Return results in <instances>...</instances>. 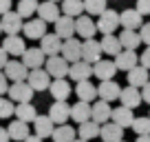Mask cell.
<instances>
[{"mask_svg": "<svg viewBox=\"0 0 150 142\" xmlns=\"http://www.w3.org/2000/svg\"><path fill=\"white\" fill-rule=\"evenodd\" d=\"M84 2V11H86V16H102L104 11L108 9L106 7V0H82Z\"/></svg>", "mask_w": 150, "mask_h": 142, "instance_id": "cell-38", "label": "cell"}, {"mask_svg": "<svg viewBox=\"0 0 150 142\" xmlns=\"http://www.w3.org/2000/svg\"><path fill=\"white\" fill-rule=\"evenodd\" d=\"M75 93L80 98V102H93L97 98V87L93 85L91 80H84V82H75Z\"/></svg>", "mask_w": 150, "mask_h": 142, "instance_id": "cell-25", "label": "cell"}, {"mask_svg": "<svg viewBox=\"0 0 150 142\" xmlns=\"http://www.w3.org/2000/svg\"><path fill=\"white\" fill-rule=\"evenodd\" d=\"M139 65L144 69H150V47H146V51L139 56Z\"/></svg>", "mask_w": 150, "mask_h": 142, "instance_id": "cell-44", "label": "cell"}, {"mask_svg": "<svg viewBox=\"0 0 150 142\" xmlns=\"http://www.w3.org/2000/svg\"><path fill=\"white\" fill-rule=\"evenodd\" d=\"M73 142H86V140H80V138H75V140Z\"/></svg>", "mask_w": 150, "mask_h": 142, "instance_id": "cell-53", "label": "cell"}, {"mask_svg": "<svg viewBox=\"0 0 150 142\" xmlns=\"http://www.w3.org/2000/svg\"><path fill=\"white\" fill-rule=\"evenodd\" d=\"M141 102L150 104V82H146V85L141 87Z\"/></svg>", "mask_w": 150, "mask_h": 142, "instance_id": "cell-46", "label": "cell"}, {"mask_svg": "<svg viewBox=\"0 0 150 142\" xmlns=\"http://www.w3.org/2000/svg\"><path fill=\"white\" fill-rule=\"evenodd\" d=\"M102 47H99V40H95V38H88V40H84L82 42V60L86 62V65H91L93 67L97 60H102Z\"/></svg>", "mask_w": 150, "mask_h": 142, "instance_id": "cell-5", "label": "cell"}, {"mask_svg": "<svg viewBox=\"0 0 150 142\" xmlns=\"http://www.w3.org/2000/svg\"><path fill=\"white\" fill-rule=\"evenodd\" d=\"M75 33L80 36V38L88 40V38H95V33H97V24L91 16H77L75 18Z\"/></svg>", "mask_w": 150, "mask_h": 142, "instance_id": "cell-9", "label": "cell"}, {"mask_svg": "<svg viewBox=\"0 0 150 142\" xmlns=\"http://www.w3.org/2000/svg\"><path fill=\"white\" fill-rule=\"evenodd\" d=\"M0 33H2V27H0Z\"/></svg>", "mask_w": 150, "mask_h": 142, "instance_id": "cell-54", "label": "cell"}, {"mask_svg": "<svg viewBox=\"0 0 150 142\" xmlns=\"http://www.w3.org/2000/svg\"><path fill=\"white\" fill-rule=\"evenodd\" d=\"M99 127L102 124H97V122H93V120H86V122H82L80 127H77V133H80V140H93V138H97L99 136Z\"/></svg>", "mask_w": 150, "mask_h": 142, "instance_id": "cell-36", "label": "cell"}, {"mask_svg": "<svg viewBox=\"0 0 150 142\" xmlns=\"http://www.w3.org/2000/svg\"><path fill=\"white\" fill-rule=\"evenodd\" d=\"M119 100H122V107H128V109H137L141 104V91L135 89V87H126L119 93Z\"/></svg>", "mask_w": 150, "mask_h": 142, "instance_id": "cell-29", "label": "cell"}, {"mask_svg": "<svg viewBox=\"0 0 150 142\" xmlns=\"http://www.w3.org/2000/svg\"><path fill=\"white\" fill-rule=\"evenodd\" d=\"M47 62V56L40 51V47H27L22 53V65L27 67L29 71L31 69H42V65Z\"/></svg>", "mask_w": 150, "mask_h": 142, "instance_id": "cell-8", "label": "cell"}, {"mask_svg": "<svg viewBox=\"0 0 150 142\" xmlns=\"http://www.w3.org/2000/svg\"><path fill=\"white\" fill-rule=\"evenodd\" d=\"M22 33H24V40H40L47 36V22L40 18H33V20H27L22 24Z\"/></svg>", "mask_w": 150, "mask_h": 142, "instance_id": "cell-7", "label": "cell"}, {"mask_svg": "<svg viewBox=\"0 0 150 142\" xmlns=\"http://www.w3.org/2000/svg\"><path fill=\"white\" fill-rule=\"evenodd\" d=\"M126 76H128V87H135V89H141L146 82H150V73H148V69H144L141 65H137L135 69H130Z\"/></svg>", "mask_w": 150, "mask_h": 142, "instance_id": "cell-26", "label": "cell"}, {"mask_svg": "<svg viewBox=\"0 0 150 142\" xmlns=\"http://www.w3.org/2000/svg\"><path fill=\"white\" fill-rule=\"evenodd\" d=\"M2 49L7 51V56H22L27 44H24V38L18 33V36H7L2 42Z\"/></svg>", "mask_w": 150, "mask_h": 142, "instance_id": "cell-27", "label": "cell"}, {"mask_svg": "<svg viewBox=\"0 0 150 142\" xmlns=\"http://www.w3.org/2000/svg\"><path fill=\"white\" fill-rule=\"evenodd\" d=\"M0 27H2V31H5L7 36H18V33L22 31V18H20L16 11H7V14L2 16V20H0Z\"/></svg>", "mask_w": 150, "mask_h": 142, "instance_id": "cell-15", "label": "cell"}, {"mask_svg": "<svg viewBox=\"0 0 150 142\" xmlns=\"http://www.w3.org/2000/svg\"><path fill=\"white\" fill-rule=\"evenodd\" d=\"M53 129H55V124L51 122V118L49 115H38L35 120H33V136H38L40 140H44V138H51Z\"/></svg>", "mask_w": 150, "mask_h": 142, "instance_id": "cell-24", "label": "cell"}, {"mask_svg": "<svg viewBox=\"0 0 150 142\" xmlns=\"http://www.w3.org/2000/svg\"><path fill=\"white\" fill-rule=\"evenodd\" d=\"M49 118H51L53 124H66L71 118V104L69 102H53L49 107Z\"/></svg>", "mask_w": 150, "mask_h": 142, "instance_id": "cell-11", "label": "cell"}, {"mask_svg": "<svg viewBox=\"0 0 150 142\" xmlns=\"http://www.w3.org/2000/svg\"><path fill=\"white\" fill-rule=\"evenodd\" d=\"M119 24L128 31H139V27L144 24V16L137 14V9H124L119 14Z\"/></svg>", "mask_w": 150, "mask_h": 142, "instance_id": "cell-14", "label": "cell"}, {"mask_svg": "<svg viewBox=\"0 0 150 142\" xmlns=\"http://www.w3.org/2000/svg\"><path fill=\"white\" fill-rule=\"evenodd\" d=\"M47 2H55V5H57V2H62V0H47Z\"/></svg>", "mask_w": 150, "mask_h": 142, "instance_id": "cell-52", "label": "cell"}, {"mask_svg": "<svg viewBox=\"0 0 150 142\" xmlns=\"http://www.w3.org/2000/svg\"><path fill=\"white\" fill-rule=\"evenodd\" d=\"M119 93H122V87L115 80H104V82H99V87H97L99 100H104V102H108V104H110L112 100H119Z\"/></svg>", "mask_w": 150, "mask_h": 142, "instance_id": "cell-13", "label": "cell"}, {"mask_svg": "<svg viewBox=\"0 0 150 142\" xmlns=\"http://www.w3.org/2000/svg\"><path fill=\"white\" fill-rule=\"evenodd\" d=\"M60 49H62V40L57 38L55 33H47L44 38H40V51H42L47 58L57 56V53H60Z\"/></svg>", "mask_w": 150, "mask_h": 142, "instance_id": "cell-22", "label": "cell"}, {"mask_svg": "<svg viewBox=\"0 0 150 142\" xmlns=\"http://www.w3.org/2000/svg\"><path fill=\"white\" fill-rule=\"evenodd\" d=\"M115 67H117V71H130V69H135L137 65H139V56H137L135 51H128V49H122V51L115 56Z\"/></svg>", "mask_w": 150, "mask_h": 142, "instance_id": "cell-12", "label": "cell"}, {"mask_svg": "<svg viewBox=\"0 0 150 142\" xmlns=\"http://www.w3.org/2000/svg\"><path fill=\"white\" fill-rule=\"evenodd\" d=\"M0 142H9V133L5 127H0Z\"/></svg>", "mask_w": 150, "mask_h": 142, "instance_id": "cell-49", "label": "cell"}, {"mask_svg": "<svg viewBox=\"0 0 150 142\" xmlns=\"http://www.w3.org/2000/svg\"><path fill=\"white\" fill-rule=\"evenodd\" d=\"M60 56L64 58L69 65L82 60V42L77 38H69V40H62V49H60Z\"/></svg>", "mask_w": 150, "mask_h": 142, "instance_id": "cell-3", "label": "cell"}, {"mask_svg": "<svg viewBox=\"0 0 150 142\" xmlns=\"http://www.w3.org/2000/svg\"><path fill=\"white\" fill-rule=\"evenodd\" d=\"M99 47H102V53H106V56H117L119 51H122V42H119L117 36H104L102 40H99Z\"/></svg>", "mask_w": 150, "mask_h": 142, "instance_id": "cell-32", "label": "cell"}, {"mask_svg": "<svg viewBox=\"0 0 150 142\" xmlns=\"http://www.w3.org/2000/svg\"><path fill=\"white\" fill-rule=\"evenodd\" d=\"M130 129L137 133V136H150V118H146V115H139V118L132 120Z\"/></svg>", "mask_w": 150, "mask_h": 142, "instance_id": "cell-40", "label": "cell"}, {"mask_svg": "<svg viewBox=\"0 0 150 142\" xmlns=\"http://www.w3.org/2000/svg\"><path fill=\"white\" fill-rule=\"evenodd\" d=\"M115 73H117V67H115V62L112 60H97L93 65V76H97L99 80H112L115 78Z\"/></svg>", "mask_w": 150, "mask_h": 142, "instance_id": "cell-18", "label": "cell"}, {"mask_svg": "<svg viewBox=\"0 0 150 142\" xmlns=\"http://www.w3.org/2000/svg\"><path fill=\"white\" fill-rule=\"evenodd\" d=\"M137 33H139L141 42H144L146 47H150V22H144V24L139 27V31H137Z\"/></svg>", "mask_w": 150, "mask_h": 142, "instance_id": "cell-42", "label": "cell"}, {"mask_svg": "<svg viewBox=\"0 0 150 142\" xmlns=\"http://www.w3.org/2000/svg\"><path fill=\"white\" fill-rule=\"evenodd\" d=\"M2 73L7 76V80L11 82H27V76H29V69L22 65V60H9L2 69Z\"/></svg>", "mask_w": 150, "mask_h": 142, "instance_id": "cell-4", "label": "cell"}, {"mask_svg": "<svg viewBox=\"0 0 150 142\" xmlns=\"http://www.w3.org/2000/svg\"><path fill=\"white\" fill-rule=\"evenodd\" d=\"M7 11H11V0H0V16H5Z\"/></svg>", "mask_w": 150, "mask_h": 142, "instance_id": "cell-47", "label": "cell"}, {"mask_svg": "<svg viewBox=\"0 0 150 142\" xmlns=\"http://www.w3.org/2000/svg\"><path fill=\"white\" fill-rule=\"evenodd\" d=\"M122 142H126V140H122Z\"/></svg>", "mask_w": 150, "mask_h": 142, "instance_id": "cell-55", "label": "cell"}, {"mask_svg": "<svg viewBox=\"0 0 150 142\" xmlns=\"http://www.w3.org/2000/svg\"><path fill=\"white\" fill-rule=\"evenodd\" d=\"M13 111H16L13 102L0 95V118H2V120H5V118H11V115H13Z\"/></svg>", "mask_w": 150, "mask_h": 142, "instance_id": "cell-41", "label": "cell"}, {"mask_svg": "<svg viewBox=\"0 0 150 142\" xmlns=\"http://www.w3.org/2000/svg\"><path fill=\"white\" fill-rule=\"evenodd\" d=\"M44 71H47L53 80H64V78L69 76V62L62 56H51L44 62Z\"/></svg>", "mask_w": 150, "mask_h": 142, "instance_id": "cell-1", "label": "cell"}, {"mask_svg": "<svg viewBox=\"0 0 150 142\" xmlns=\"http://www.w3.org/2000/svg\"><path fill=\"white\" fill-rule=\"evenodd\" d=\"M49 93L53 95V100L55 102H66L71 95V85L69 80H51V85H49Z\"/></svg>", "mask_w": 150, "mask_h": 142, "instance_id": "cell-21", "label": "cell"}, {"mask_svg": "<svg viewBox=\"0 0 150 142\" xmlns=\"http://www.w3.org/2000/svg\"><path fill=\"white\" fill-rule=\"evenodd\" d=\"M148 118H150V115H148Z\"/></svg>", "mask_w": 150, "mask_h": 142, "instance_id": "cell-56", "label": "cell"}, {"mask_svg": "<svg viewBox=\"0 0 150 142\" xmlns=\"http://www.w3.org/2000/svg\"><path fill=\"white\" fill-rule=\"evenodd\" d=\"M99 136H102V142H122L124 140V129L108 120V122H104L99 127Z\"/></svg>", "mask_w": 150, "mask_h": 142, "instance_id": "cell-20", "label": "cell"}, {"mask_svg": "<svg viewBox=\"0 0 150 142\" xmlns=\"http://www.w3.org/2000/svg\"><path fill=\"white\" fill-rule=\"evenodd\" d=\"M35 14H38V18L44 20L47 24H49V22L55 24V20L62 16L55 2H38V11H35Z\"/></svg>", "mask_w": 150, "mask_h": 142, "instance_id": "cell-23", "label": "cell"}, {"mask_svg": "<svg viewBox=\"0 0 150 142\" xmlns=\"http://www.w3.org/2000/svg\"><path fill=\"white\" fill-rule=\"evenodd\" d=\"M27 85L31 87L33 91H44L51 85V76H49L44 69H31L29 76H27Z\"/></svg>", "mask_w": 150, "mask_h": 142, "instance_id": "cell-10", "label": "cell"}, {"mask_svg": "<svg viewBox=\"0 0 150 142\" xmlns=\"http://www.w3.org/2000/svg\"><path fill=\"white\" fill-rule=\"evenodd\" d=\"M13 115L20 120V122H33V120L38 118V111H35V107H33L31 102H22V104H18L16 107V111H13Z\"/></svg>", "mask_w": 150, "mask_h": 142, "instance_id": "cell-31", "label": "cell"}, {"mask_svg": "<svg viewBox=\"0 0 150 142\" xmlns=\"http://www.w3.org/2000/svg\"><path fill=\"white\" fill-rule=\"evenodd\" d=\"M7 93H9L11 102L22 104V102H31V98H33L35 91H33L27 82H13V85H9V91H7Z\"/></svg>", "mask_w": 150, "mask_h": 142, "instance_id": "cell-6", "label": "cell"}, {"mask_svg": "<svg viewBox=\"0 0 150 142\" xmlns=\"http://www.w3.org/2000/svg\"><path fill=\"white\" fill-rule=\"evenodd\" d=\"M38 11V0H20L18 7H16V14L20 16V18H31L33 14Z\"/></svg>", "mask_w": 150, "mask_h": 142, "instance_id": "cell-39", "label": "cell"}, {"mask_svg": "<svg viewBox=\"0 0 150 142\" xmlns=\"http://www.w3.org/2000/svg\"><path fill=\"white\" fill-rule=\"evenodd\" d=\"M22 142H42V140H40V138H38V136H29L27 140H22Z\"/></svg>", "mask_w": 150, "mask_h": 142, "instance_id": "cell-50", "label": "cell"}, {"mask_svg": "<svg viewBox=\"0 0 150 142\" xmlns=\"http://www.w3.org/2000/svg\"><path fill=\"white\" fill-rule=\"evenodd\" d=\"M84 14V2L82 0H62V16L77 18Z\"/></svg>", "mask_w": 150, "mask_h": 142, "instance_id": "cell-37", "label": "cell"}, {"mask_svg": "<svg viewBox=\"0 0 150 142\" xmlns=\"http://www.w3.org/2000/svg\"><path fill=\"white\" fill-rule=\"evenodd\" d=\"M91 76H93V67L86 65L84 60H77V62H73V65H69V78L71 80L84 82V80H88Z\"/></svg>", "mask_w": 150, "mask_h": 142, "instance_id": "cell-17", "label": "cell"}, {"mask_svg": "<svg viewBox=\"0 0 150 142\" xmlns=\"http://www.w3.org/2000/svg\"><path fill=\"white\" fill-rule=\"evenodd\" d=\"M110 113H112L110 104L104 102V100H97V102L91 104V120H93V122H97V124L108 122V120H110Z\"/></svg>", "mask_w": 150, "mask_h": 142, "instance_id": "cell-19", "label": "cell"}, {"mask_svg": "<svg viewBox=\"0 0 150 142\" xmlns=\"http://www.w3.org/2000/svg\"><path fill=\"white\" fill-rule=\"evenodd\" d=\"M71 118H73L77 124L91 120V104L88 102H75L73 107H71Z\"/></svg>", "mask_w": 150, "mask_h": 142, "instance_id": "cell-34", "label": "cell"}, {"mask_svg": "<svg viewBox=\"0 0 150 142\" xmlns=\"http://www.w3.org/2000/svg\"><path fill=\"white\" fill-rule=\"evenodd\" d=\"M132 120H135V115H132V109H128V107H117L110 113V122H115L122 129H128L132 124Z\"/></svg>", "mask_w": 150, "mask_h": 142, "instance_id": "cell-28", "label": "cell"}, {"mask_svg": "<svg viewBox=\"0 0 150 142\" xmlns=\"http://www.w3.org/2000/svg\"><path fill=\"white\" fill-rule=\"evenodd\" d=\"M135 142H150V136H137Z\"/></svg>", "mask_w": 150, "mask_h": 142, "instance_id": "cell-51", "label": "cell"}, {"mask_svg": "<svg viewBox=\"0 0 150 142\" xmlns=\"http://www.w3.org/2000/svg\"><path fill=\"white\" fill-rule=\"evenodd\" d=\"M7 133H9V140H16V142H22L31 136V129H29L27 122H20V120H13V122L7 127Z\"/></svg>", "mask_w": 150, "mask_h": 142, "instance_id": "cell-30", "label": "cell"}, {"mask_svg": "<svg viewBox=\"0 0 150 142\" xmlns=\"http://www.w3.org/2000/svg\"><path fill=\"white\" fill-rule=\"evenodd\" d=\"M99 20H95V24H97V31H102L104 36H110V33H115V29L119 27V14L115 9H106L102 16H97Z\"/></svg>", "mask_w": 150, "mask_h": 142, "instance_id": "cell-2", "label": "cell"}, {"mask_svg": "<svg viewBox=\"0 0 150 142\" xmlns=\"http://www.w3.org/2000/svg\"><path fill=\"white\" fill-rule=\"evenodd\" d=\"M7 62H9V56H7V51H5V49L0 47V71L5 69V65H7Z\"/></svg>", "mask_w": 150, "mask_h": 142, "instance_id": "cell-48", "label": "cell"}, {"mask_svg": "<svg viewBox=\"0 0 150 142\" xmlns=\"http://www.w3.org/2000/svg\"><path fill=\"white\" fill-rule=\"evenodd\" d=\"M7 91H9V80H7V76L0 71V95L7 93Z\"/></svg>", "mask_w": 150, "mask_h": 142, "instance_id": "cell-45", "label": "cell"}, {"mask_svg": "<svg viewBox=\"0 0 150 142\" xmlns=\"http://www.w3.org/2000/svg\"><path fill=\"white\" fill-rule=\"evenodd\" d=\"M51 138H53V142H73L75 140V127H71V124H60V127L53 129Z\"/></svg>", "mask_w": 150, "mask_h": 142, "instance_id": "cell-35", "label": "cell"}, {"mask_svg": "<svg viewBox=\"0 0 150 142\" xmlns=\"http://www.w3.org/2000/svg\"><path fill=\"white\" fill-rule=\"evenodd\" d=\"M137 14L141 16H150V0H137Z\"/></svg>", "mask_w": 150, "mask_h": 142, "instance_id": "cell-43", "label": "cell"}, {"mask_svg": "<svg viewBox=\"0 0 150 142\" xmlns=\"http://www.w3.org/2000/svg\"><path fill=\"white\" fill-rule=\"evenodd\" d=\"M55 36L60 40H69L75 38V18H69V16H60L55 20Z\"/></svg>", "mask_w": 150, "mask_h": 142, "instance_id": "cell-16", "label": "cell"}, {"mask_svg": "<svg viewBox=\"0 0 150 142\" xmlns=\"http://www.w3.org/2000/svg\"><path fill=\"white\" fill-rule=\"evenodd\" d=\"M117 38H119V42H122V49H128V51H135V49L141 44V38H139V33H137V31H128V29H124Z\"/></svg>", "mask_w": 150, "mask_h": 142, "instance_id": "cell-33", "label": "cell"}]
</instances>
